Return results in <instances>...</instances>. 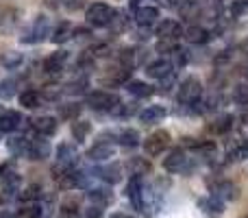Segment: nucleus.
<instances>
[{
  "label": "nucleus",
  "mask_w": 248,
  "mask_h": 218,
  "mask_svg": "<svg viewBox=\"0 0 248 218\" xmlns=\"http://www.w3.org/2000/svg\"><path fill=\"white\" fill-rule=\"evenodd\" d=\"M65 59H68V52L65 50H59V52H52L50 57H46V61H44V72H57V70L63 68Z\"/></svg>",
  "instance_id": "6ab92c4d"
},
{
  "label": "nucleus",
  "mask_w": 248,
  "mask_h": 218,
  "mask_svg": "<svg viewBox=\"0 0 248 218\" xmlns=\"http://www.w3.org/2000/svg\"><path fill=\"white\" fill-rule=\"evenodd\" d=\"M166 118V109L161 107V105H150L148 109H144L140 114V120L144 124H155V122H161V120Z\"/></svg>",
  "instance_id": "a211bd4d"
},
{
  "label": "nucleus",
  "mask_w": 248,
  "mask_h": 218,
  "mask_svg": "<svg viewBox=\"0 0 248 218\" xmlns=\"http://www.w3.org/2000/svg\"><path fill=\"white\" fill-rule=\"evenodd\" d=\"M185 164H187V155H185L181 149L170 151V153L166 155V159H163V168H166L170 175H176V172H181L185 168Z\"/></svg>",
  "instance_id": "423d86ee"
},
{
  "label": "nucleus",
  "mask_w": 248,
  "mask_h": 218,
  "mask_svg": "<svg viewBox=\"0 0 248 218\" xmlns=\"http://www.w3.org/2000/svg\"><path fill=\"white\" fill-rule=\"evenodd\" d=\"M72 33H74V29L68 24V22H63V24H59V26H57V31L52 33V42L61 44V42H65V39L72 37Z\"/></svg>",
  "instance_id": "c756f323"
},
{
  "label": "nucleus",
  "mask_w": 248,
  "mask_h": 218,
  "mask_svg": "<svg viewBox=\"0 0 248 218\" xmlns=\"http://www.w3.org/2000/svg\"><path fill=\"white\" fill-rule=\"evenodd\" d=\"M39 214H42L39 205H35V203H26V205H22L20 210H17L16 218H39Z\"/></svg>",
  "instance_id": "473e14b6"
},
{
  "label": "nucleus",
  "mask_w": 248,
  "mask_h": 218,
  "mask_svg": "<svg viewBox=\"0 0 248 218\" xmlns=\"http://www.w3.org/2000/svg\"><path fill=\"white\" fill-rule=\"evenodd\" d=\"M50 155V144L46 140H29L26 157L29 159H44Z\"/></svg>",
  "instance_id": "9b49d317"
},
{
  "label": "nucleus",
  "mask_w": 248,
  "mask_h": 218,
  "mask_svg": "<svg viewBox=\"0 0 248 218\" xmlns=\"http://www.w3.org/2000/svg\"><path fill=\"white\" fill-rule=\"evenodd\" d=\"M113 16H116V11H113L109 4H105V2L92 4V7L87 9V13H85L87 22H90L92 26H109L111 24V20H113Z\"/></svg>",
  "instance_id": "f03ea898"
},
{
  "label": "nucleus",
  "mask_w": 248,
  "mask_h": 218,
  "mask_svg": "<svg viewBox=\"0 0 248 218\" xmlns=\"http://www.w3.org/2000/svg\"><path fill=\"white\" fill-rule=\"evenodd\" d=\"M90 122L87 120H78L77 118V122L72 124V135H74V140H78V142H83L87 137V133H90Z\"/></svg>",
  "instance_id": "7c9ffc66"
},
{
  "label": "nucleus",
  "mask_w": 248,
  "mask_h": 218,
  "mask_svg": "<svg viewBox=\"0 0 248 218\" xmlns=\"http://www.w3.org/2000/svg\"><path fill=\"white\" fill-rule=\"evenodd\" d=\"M185 39L189 44H205L209 39V31L201 24H194V26H187L185 29Z\"/></svg>",
  "instance_id": "f3484780"
},
{
  "label": "nucleus",
  "mask_w": 248,
  "mask_h": 218,
  "mask_svg": "<svg viewBox=\"0 0 248 218\" xmlns=\"http://www.w3.org/2000/svg\"><path fill=\"white\" fill-rule=\"evenodd\" d=\"M242 122L248 124V111H244V114H242Z\"/></svg>",
  "instance_id": "37998d69"
},
{
  "label": "nucleus",
  "mask_w": 248,
  "mask_h": 218,
  "mask_svg": "<svg viewBox=\"0 0 248 218\" xmlns=\"http://www.w3.org/2000/svg\"><path fill=\"white\" fill-rule=\"evenodd\" d=\"M141 192H144L141 177H131V181H128V185H126V194L135 210H141Z\"/></svg>",
  "instance_id": "1a4fd4ad"
},
{
  "label": "nucleus",
  "mask_w": 248,
  "mask_h": 218,
  "mask_svg": "<svg viewBox=\"0 0 248 218\" xmlns=\"http://www.w3.org/2000/svg\"><path fill=\"white\" fill-rule=\"evenodd\" d=\"M39 103H42V99H39L37 92L26 90V92H22V94H20V105H22V107L35 109V107H39Z\"/></svg>",
  "instance_id": "cd10ccee"
},
{
  "label": "nucleus",
  "mask_w": 248,
  "mask_h": 218,
  "mask_svg": "<svg viewBox=\"0 0 248 218\" xmlns=\"http://www.w3.org/2000/svg\"><path fill=\"white\" fill-rule=\"evenodd\" d=\"M233 99H235L237 105H248V83H242V85L235 87V92H233Z\"/></svg>",
  "instance_id": "c9c22d12"
},
{
  "label": "nucleus",
  "mask_w": 248,
  "mask_h": 218,
  "mask_svg": "<svg viewBox=\"0 0 248 218\" xmlns=\"http://www.w3.org/2000/svg\"><path fill=\"white\" fill-rule=\"evenodd\" d=\"M57 157H59L61 166H72L74 159H77V149H74V144H61L59 149H57Z\"/></svg>",
  "instance_id": "5701e85b"
},
{
  "label": "nucleus",
  "mask_w": 248,
  "mask_h": 218,
  "mask_svg": "<svg viewBox=\"0 0 248 218\" xmlns=\"http://www.w3.org/2000/svg\"><path fill=\"white\" fill-rule=\"evenodd\" d=\"M85 218H103V207L92 205L90 210H85Z\"/></svg>",
  "instance_id": "ea45409f"
},
{
  "label": "nucleus",
  "mask_w": 248,
  "mask_h": 218,
  "mask_svg": "<svg viewBox=\"0 0 248 218\" xmlns=\"http://www.w3.org/2000/svg\"><path fill=\"white\" fill-rule=\"evenodd\" d=\"M33 122V129L39 133V135H52V133L57 131V120L52 118V116H39V118H33L31 120Z\"/></svg>",
  "instance_id": "f8f14e48"
},
{
  "label": "nucleus",
  "mask_w": 248,
  "mask_h": 218,
  "mask_svg": "<svg viewBox=\"0 0 248 218\" xmlns=\"http://www.w3.org/2000/svg\"><path fill=\"white\" fill-rule=\"evenodd\" d=\"M116 155V146L109 144V142H96L90 151H87V157L92 162H105V159L113 157Z\"/></svg>",
  "instance_id": "0eeeda50"
},
{
  "label": "nucleus",
  "mask_w": 248,
  "mask_h": 218,
  "mask_svg": "<svg viewBox=\"0 0 248 218\" xmlns=\"http://www.w3.org/2000/svg\"><path fill=\"white\" fill-rule=\"evenodd\" d=\"M96 175L103 181H107V184H118L122 179V166L120 164H107V166H100L96 170Z\"/></svg>",
  "instance_id": "4468645a"
},
{
  "label": "nucleus",
  "mask_w": 248,
  "mask_h": 218,
  "mask_svg": "<svg viewBox=\"0 0 248 218\" xmlns=\"http://www.w3.org/2000/svg\"><path fill=\"white\" fill-rule=\"evenodd\" d=\"M231 127H233V116H231V114H220L218 118H216L214 122L209 124L211 133H218V135H222V133H227Z\"/></svg>",
  "instance_id": "4be33fe9"
},
{
  "label": "nucleus",
  "mask_w": 248,
  "mask_h": 218,
  "mask_svg": "<svg viewBox=\"0 0 248 218\" xmlns=\"http://www.w3.org/2000/svg\"><path fill=\"white\" fill-rule=\"evenodd\" d=\"M172 61L168 59H159V61H153V64H148V68H146V72H148V77L153 79H166L172 74Z\"/></svg>",
  "instance_id": "9d476101"
},
{
  "label": "nucleus",
  "mask_w": 248,
  "mask_h": 218,
  "mask_svg": "<svg viewBox=\"0 0 248 218\" xmlns=\"http://www.w3.org/2000/svg\"><path fill=\"white\" fill-rule=\"evenodd\" d=\"M118 142H120L122 146H137L140 144V133H137L135 129H122V131L118 133Z\"/></svg>",
  "instance_id": "bb28decb"
},
{
  "label": "nucleus",
  "mask_w": 248,
  "mask_h": 218,
  "mask_svg": "<svg viewBox=\"0 0 248 218\" xmlns=\"http://www.w3.org/2000/svg\"><path fill=\"white\" fill-rule=\"evenodd\" d=\"M157 50L159 52H170V50H176V46H174L172 39H161V42L157 44Z\"/></svg>",
  "instance_id": "58836bf2"
},
{
  "label": "nucleus",
  "mask_w": 248,
  "mask_h": 218,
  "mask_svg": "<svg viewBox=\"0 0 248 218\" xmlns=\"http://www.w3.org/2000/svg\"><path fill=\"white\" fill-rule=\"evenodd\" d=\"M94 55H107V44H98V46H94Z\"/></svg>",
  "instance_id": "a19ab883"
},
{
  "label": "nucleus",
  "mask_w": 248,
  "mask_h": 218,
  "mask_svg": "<svg viewBox=\"0 0 248 218\" xmlns=\"http://www.w3.org/2000/svg\"><path fill=\"white\" fill-rule=\"evenodd\" d=\"M168 144H170V133H168L166 129H159V131L150 133L148 140L144 142V151L150 157H157V155H161L163 151H166Z\"/></svg>",
  "instance_id": "20e7f679"
},
{
  "label": "nucleus",
  "mask_w": 248,
  "mask_h": 218,
  "mask_svg": "<svg viewBox=\"0 0 248 218\" xmlns=\"http://www.w3.org/2000/svg\"><path fill=\"white\" fill-rule=\"evenodd\" d=\"M214 194L222 201H233V199H237V185L231 181H218L214 185Z\"/></svg>",
  "instance_id": "2eb2a0df"
},
{
  "label": "nucleus",
  "mask_w": 248,
  "mask_h": 218,
  "mask_svg": "<svg viewBox=\"0 0 248 218\" xmlns=\"http://www.w3.org/2000/svg\"><path fill=\"white\" fill-rule=\"evenodd\" d=\"M198 207H201L207 216H220L224 212V201L218 199L216 194H211V197L201 199V201H198Z\"/></svg>",
  "instance_id": "6e6552de"
},
{
  "label": "nucleus",
  "mask_w": 248,
  "mask_h": 218,
  "mask_svg": "<svg viewBox=\"0 0 248 218\" xmlns=\"http://www.w3.org/2000/svg\"><path fill=\"white\" fill-rule=\"evenodd\" d=\"M78 114H81V105H77V103H68L59 107V116L63 120H77Z\"/></svg>",
  "instance_id": "2f4dec72"
},
{
  "label": "nucleus",
  "mask_w": 248,
  "mask_h": 218,
  "mask_svg": "<svg viewBox=\"0 0 248 218\" xmlns=\"http://www.w3.org/2000/svg\"><path fill=\"white\" fill-rule=\"evenodd\" d=\"M59 218H78V205L74 201H65L63 205H61Z\"/></svg>",
  "instance_id": "f704fd0d"
},
{
  "label": "nucleus",
  "mask_w": 248,
  "mask_h": 218,
  "mask_svg": "<svg viewBox=\"0 0 248 218\" xmlns=\"http://www.w3.org/2000/svg\"><path fill=\"white\" fill-rule=\"evenodd\" d=\"M87 105L96 111H111L120 105V96L111 92H92L87 94Z\"/></svg>",
  "instance_id": "7ed1b4c3"
},
{
  "label": "nucleus",
  "mask_w": 248,
  "mask_h": 218,
  "mask_svg": "<svg viewBox=\"0 0 248 218\" xmlns=\"http://www.w3.org/2000/svg\"><path fill=\"white\" fill-rule=\"evenodd\" d=\"M87 197H90V201L94 203V205H98V207H105V205H109V203L113 201V192L111 190H107V188H96V190H92Z\"/></svg>",
  "instance_id": "412c9836"
},
{
  "label": "nucleus",
  "mask_w": 248,
  "mask_h": 218,
  "mask_svg": "<svg viewBox=\"0 0 248 218\" xmlns=\"http://www.w3.org/2000/svg\"><path fill=\"white\" fill-rule=\"evenodd\" d=\"M9 151H11L13 155H26V149H29V140H24V137H11V140L7 142Z\"/></svg>",
  "instance_id": "c85d7f7f"
},
{
  "label": "nucleus",
  "mask_w": 248,
  "mask_h": 218,
  "mask_svg": "<svg viewBox=\"0 0 248 218\" xmlns=\"http://www.w3.org/2000/svg\"><path fill=\"white\" fill-rule=\"evenodd\" d=\"M202 96V83L198 79L189 77L179 87V103L181 105H196Z\"/></svg>",
  "instance_id": "f257e3e1"
},
{
  "label": "nucleus",
  "mask_w": 248,
  "mask_h": 218,
  "mask_svg": "<svg viewBox=\"0 0 248 218\" xmlns=\"http://www.w3.org/2000/svg\"><path fill=\"white\" fill-rule=\"evenodd\" d=\"M126 90L131 96H137V99H144V96L150 94V85L144 81H128L126 83Z\"/></svg>",
  "instance_id": "a878e982"
},
{
  "label": "nucleus",
  "mask_w": 248,
  "mask_h": 218,
  "mask_svg": "<svg viewBox=\"0 0 248 218\" xmlns=\"http://www.w3.org/2000/svg\"><path fill=\"white\" fill-rule=\"evenodd\" d=\"M157 17H159V11H157V7H140L135 11V22L140 26H150V24H155L157 22Z\"/></svg>",
  "instance_id": "dca6fc26"
},
{
  "label": "nucleus",
  "mask_w": 248,
  "mask_h": 218,
  "mask_svg": "<svg viewBox=\"0 0 248 218\" xmlns=\"http://www.w3.org/2000/svg\"><path fill=\"white\" fill-rule=\"evenodd\" d=\"M111 218H135V216L126 214V212H116V214H111Z\"/></svg>",
  "instance_id": "79ce46f5"
},
{
  "label": "nucleus",
  "mask_w": 248,
  "mask_h": 218,
  "mask_svg": "<svg viewBox=\"0 0 248 218\" xmlns=\"http://www.w3.org/2000/svg\"><path fill=\"white\" fill-rule=\"evenodd\" d=\"M246 11H248V0H235V2L231 4V16L233 17L244 16Z\"/></svg>",
  "instance_id": "4c0bfd02"
},
{
  "label": "nucleus",
  "mask_w": 248,
  "mask_h": 218,
  "mask_svg": "<svg viewBox=\"0 0 248 218\" xmlns=\"http://www.w3.org/2000/svg\"><path fill=\"white\" fill-rule=\"evenodd\" d=\"M246 218H248V216H246Z\"/></svg>",
  "instance_id": "a18cd8bd"
},
{
  "label": "nucleus",
  "mask_w": 248,
  "mask_h": 218,
  "mask_svg": "<svg viewBox=\"0 0 248 218\" xmlns=\"http://www.w3.org/2000/svg\"><path fill=\"white\" fill-rule=\"evenodd\" d=\"M181 33H183V29H181V24L176 20H166L157 26V35L161 39H176L181 37Z\"/></svg>",
  "instance_id": "ddd939ff"
},
{
  "label": "nucleus",
  "mask_w": 248,
  "mask_h": 218,
  "mask_svg": "<svg viewBox=\"0 0 248 218\" xmlns=\"http://www.w3.org/2000/svg\"><path fill=\"white\" fill-rule=\"evenodd\" d=\"M39 197H42V190H39V185H35V184L33 185H26V190L20 194V199L24 203H35Z\"/></svg>",
  "instance_id": "72a5a7b5"
},
{
  "label": "nucleus",
  "mask_w": 248,
  "mask_h": 218,
  "mask_svg": "<svg viewBox=\"0 0 248 218\" xmlns=\"http://www.w3.org/2000/svg\"><path fill=\"white\" fill-rule=\"evenodd\" d=\"M20 122H22V118H20V114L17 111H2L0 114V131H16L17 127H20Z\"/></svg>",
  "instance_id": "aec40b11"
},
{
  "label": "nucleus",
  "mask_w": 248,
  "mask_h": 218,
  "mask_svg": "<svg viewBox=\"0 0 248 218\" xmlns=\"http://www.w3.org/2000/svg\"><path fill=\"white\" fill-rule=\"evenodd\" d=\"M2 111H4V109H2V107H0V114H2Z\"/></svg>",
  "instance_id": "c03bdc74"
},
{
  "label": "nucleus",
  "mask_w": 248,
  "mask_h": 218,
  "mask_svg": "<svg viewBox=\"0 0 248 218\" xmlns=\"http://www.w3.org/2000/svg\"><path fill=\"white\" fill-rule=\"evenodd\" d=\"M128 168H131V175L133 177H144L150 172V162L146 157H133L131 162H128Z\"/></svg>",
  "instance_id": "b1692460"
},
{
  "label": "nucleus",
  "mask_w": 248,
  "mask_h": 218,
  "mask_svg": "<svg viewBox=\"0 0 248 218\" xmlns=\"http://www.w3.org/2000/svg\"><path fill=\"white\" fill-rule=\"evenodd\" d=\"M17 94V79H4L0 81V99L9 101Z\"/></svg>",
  "instance_id": "393cba45"
},
{
  "label": "nucleus",
  "mask_w": 248,
  "mask_h": 218,
  "mask_svg": "<svg viewBox=\"0 0 248 218\" xmlns=\"http://www.w3.org/2000/svg\"><path fill=\"white\" fill-rule=\"evenodd\" d=\"M48 31H50V24H48V17L39 16L37 20L33 22V29H31L29 33L24 35V37H22V42H24V44H37V42H42V39L46 37Z\"/></svg>",
  "instance_id": "39448f33"
},
{
  "label": "nucleus",
  "mask_w": 248,
  "mask_h": 218,
  "mask_svg": "<svg viewBox=\"0 0 248 218\" xmlns=\"http://www.w3.org/2000/svg\"><path fill=\"white\" fill-rule=\"evenodd\" d=\"M87 87V81L85 79H78V81H70L68 85H65V92L68 94H83Z\"/></svg>",
  "instance_id": "e433bc0d"
}]
</instances>
